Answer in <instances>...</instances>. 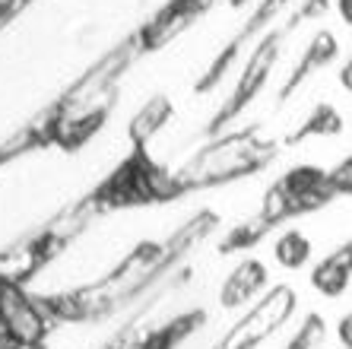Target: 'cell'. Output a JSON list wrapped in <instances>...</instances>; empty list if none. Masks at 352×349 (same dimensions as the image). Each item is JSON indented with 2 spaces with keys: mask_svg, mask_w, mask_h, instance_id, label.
<instances>
[{
  "mask_svg": "<svg viewBox=\"0 0 352 349\" xmlns=\"http://www.w3.org/2000/svg\"><path fill=\"white\" fill-rule=\"evenodd\" d=\"M324 333H327L324 317H320V315H308L302 321V327L295 330V337L286 343V349H318V343L324 340Z\"/></svg>",
  "mask_w": 352,
  "mask_h": 349,
  "instance_id": "52a82bcc",
  "label": "cell"
},
{
  "mask_svg": "<svg viewBox=\"0 0 352 349\" xmlns=\"http://www.w3.org/2000/svg\"><path fill=\"white\" fill-rule=\"evenodd\" d=\"M340 86H343L346 92H352V51H349V57H346V64L340 67Z\"/></svg>",
  "mask_w": 352,
  "mask_h": 349,
  "instance_id": "30bf717a",
  "label": "cell"
},
{
  "mask_svg": "<svg viewBox=\"0 0 352 349\" xmlns=\"http://www.w3.org/2000/svg\"><path fill=\"white\" fill-rule=\"evenodd\" d=\"M340 134H343V114L336 112L333 105H327V102H320L292 130L289 143H305V140H311V137H340Z\"/></svg>",
  "mask_w": 352,
  "mask_h": 349,
  "instance_id": "5b68a950",
  "label": "cell"
},
{
  "mask_svg": "<svg viewBox=\"0 0 352 349\" xmlns=\"http://www.w3.org/2000/svg\"><path fill=\"white\" fill-rule=\"evenodd\" d=\"M311 251L314 244L302 229H283L279 238L273 242V257H276V264L283 270H302L311 260Z\"/></svg>",
  "mask_w": 352,
  "mask_h": 349,
  "instance_id": "8992f818",
  "label": "cell"
},
{
  "mask_svg": "<svg viewBox=\"0 0 352 349\" xmlns=\"http://www.w3.org/2000/svg\"><path fill=\"white\" fill-rule=\"evenodd\" d=\"M311 286L324 299H340L352 286V242L340 244L311 267Z\"/></svg>",
  "mask_w": 352,
  "mask_h": 349,
  "instance_id": "7a4b0ae2",
  "label": "cell"
},
{
  "mask_svg": "<svg viewBox=\"0 0 352 349\" xmlns=\"http://www.w3.org/2000/svg\"><path fill=\"white\" fill-rule=\"evenodd\" d=\"M336 13L346 25H352V0H336Z\"/></svg>",
  "mask_w": 352,
  "mask_h": 349,
  "instance_id": "8fae6325",
  "label": "cell"
},
{
  "mask_svg": "<svg viewBox=\"0 0 352 349\" xmlns=\"http://www.w3.org/2000/svg\"><path fill=\"white\" fill-rule=\"evenodd\" d=\"M336 54H340V45H336L333 35H330V32H318L311 41H308V48L302 51V57L295 61L292 74H289V80H286V86H283V92H279V98H289L311 74H318L320 67L333 64Z\"/></svg>",
  "mask_w": 352,
  "mask_h": 349,
  "instance_id": "3957f363",
  "label": "cell"
},
{
  "mask_svg": "<svg viewBox=\"0 0 352 349\" xmlns=\"http://www.w3.org/2000/svg\"><path fill=\"white\" fill-rule=\"evenodd\" d=\"M295 305H298V299L289 286H273L270 293L248 311L245 321L226 337V349H254L257 343H263V337L276 333L295 315Z\"/></svg>",
  "mask_w": 352,
  "mask_h": 349,
  "instance_id": "6da1fadb",
  "label": "cell"
},
{
  "mask_svg": "<svg viewBox=\"0 0 352 349\" xmlns=\"http://www.w3.org/2000/svg\"><path fill=\"white\" fill-rule=\"evenodd\" d=\"M336 340L343 343L346 349H352V311L340 317V324H336Z\"/></svg>",
  "mask_w": 352,
  "mask_h": 349,
  "instance_id": "9c48e42d",
  "label": "cell"
},
{
  "mask_svg": "<svg viewBox=\"0 0 352 349\" xmlns=\"http://www.w3.org/2000/svg\"><path fill=\"white\" fill-rule=\"evenodd\" d=\"M263 286H267V267L261 260H245V264H238L232 270V276L222 286V305H229V308L245 305L261 293Z\"/></svg>",
  "mask_w": 352,
  "mask_h": 349,
  "instance_id": "277c9868",
  "label": "cell"
},
{
  "mask_svg": "<svg viewBox=\"0 0 352 349\" xmlns=\"http://www.w3.org/2000/svg\"><path fill=\"white\" fill-rule=\"evenodd\" d=\"M327 184L333 197H352V153H346L333 169H327Z\"/></svg>",
  "mask_w": 352,
  "mask_h": 349,
  "instance_id": "ba28073f",
  "label": "cell"
}]
</instances>
